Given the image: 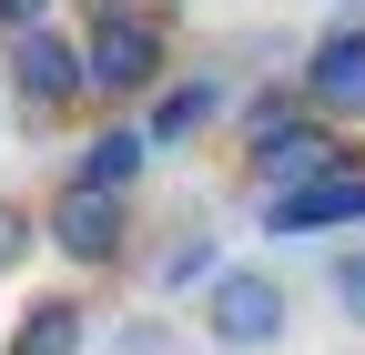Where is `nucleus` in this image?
<instances>
[{
  "label": "nucleus",
  "instance_id": "nucleus-1",
  "mask_svg": "<svg viewBox=\"0 0 365 355\" xmlns=\"http://www.w3.org/2000/svg\"><path fill=\"white\" fill-rule=\"evenodd\" d=\"M193 325H203V345L213 355H264V345H284V325H294V284L274 274V264H223V274L193 294Z\"/></svg>",
  "mask_w": 365,
  "mask_h": 355
},
{
  "label": "nucleus",
  "instance_id": "nucleus-2",
  "mask_svg": "<svg viewBox=\"0 0 365 355\" xmlns=\"http://www.w3.org/2000/svg\"><path fill=\"white\" fill-rule=\"evenodd\" d=\"M81 51H91V102H153L173 81V31H163V11H143V0L91 11Z\"/></svg>",
  "mask_w": 365,
  "mask_h": 355
},
{
  "label": "nucleus",
  "instance_id": "nucleus-3",
  "mask_svg": "<svg viewBox=\"0 0 365 355\" xmlns=\"http://www.w3.org/2000/svg\"><path fill=\"white\" fill-rule=\"evenodd\" d=\"M41 234H51V254H61V264H81V274H112V264L132 254V193L51 183V203H41Z\"/></svg>",
  "mask_w": 365,
  "mask_h": 355
},
{
  "label": "nucleus",
  "instance_id": "nucleus-4",
  "mask_svg": "<svg viewBox=\"0 0 365 355\" xmlns=\"http://www.w3.org/2000/svg\"><path fill=\"white\" fill-rule=\"evenodd\" d=\"M11 102H21V122H51V112H71V102H91V51L51 21V31H21L11 41Z\"/></svg>",
  "mask_w": 365,
  "mask_h": 355
},
{
  "label": "nucleus",
  "instance_id": "nucleus-5",
  "mask_svg": "<svg viewBox=\"0 0 365 355\" xmlns=\"http://www.w3.org/2000/svg\"><path fill=\"white\" fill-rule=\"evenodd\" d=\"M345 122L325 112H294V122H274L244 143V173H254V193H294V183H325V173H345Z\"/></svg>",
  "mask_w": 365,
  "mask_h": 355
},
{
  "label": "nucleus",
  "instance_id": "nucleus-6",
  "mask_svg": "<svg viewBox=\"0 0 365 355\" xmlns=\"http://www.w3.org/2000/svg\"><path fill=\"white\" fill-rule=\"evenodd\" d=\"M294 81H304V102L325 122H365V21H325Z\"/></svg>",
  "mask_w": 365,
  "mask_h": 355
},
{
  "label": "nucleus",
  "instance_id": "nucleus-7",
  "mask_svg": "<svg viewBox=\"0 0 365 355\" xmlns=\"http://www.w3.org/2000/svg\"><path fill=\"white\" fill-rule=\"evenodd\" d=\"M264 234H365V163L294 183V193H264Z\"/></svg>",
  "mask_w": 365,
  "mask_h": 355
},
{
  "label": "nucleus",
  "instance_id": "nucleus-8",
  "mask_svg": "<svg viewBox=\"0 0 365 355\" xmlns=\"http://www.w3.org/2000/svg\"><path fill=\"white\" fill-rule=\"evenodd\" d=\"M223 112H234V81H223V71H173L163 92L143 102V132H153V153H182V143H203Z\"/></svg>",
  "mask_w": 365,
  "mask_h": 355
},
{
  "label": "nucleus",
  "instance_id": "nucleus-9",
  "mask_svg": "<svg viewBox=\"0 0 365 355\" xmlns=\"http://www.w3.org/2000/svg\"><path fill=\"white\" fill-rule=\"evenodd\" d=\"M143 173H153V132H143V122H102V132H91V143L71 153V173H61V183H91V193H132Z\"/></svg>",
  "mask_w": 365,
  "mask_h": 355
},
{
  "label": "nucleus",
  "instance_id": "nucleus-10",
  "mask_svg": "<svg viewBox=\"0 0 365 355\" xmlns=\"http://www.w3.org/2000/svg\"><path fill=\"white\" fill-rule=\"evenodd\" d=\"M81 345H91V304L81 294H31L11 315V335H0V355H81Z\"/></svg>",
  "mask_w": 365,
  "mask_h": 355
},
{
  "label": "nucleus",
  "instance_id": "nucleus-11",
  "mask_svg": "<svg viewBox=\"0 0 365 355\" xmlns=\"http://www.w3.org/2000/svg\"><path fill=\"white\" fill-rule=\"evenodd\" d=\"M223 264H234V254H223V234H213V224H182V234L163 244V264H153V294H203Z\"/></svg>",
  "mask_w": 365,
  "mask_h": 355
},
{
  "label": "nucleus",
  "instance_id": "nucleus-12",
  "mask_svg": "<svg viewBox=\"0 0 365 355\" xmlns=\"http://www.w3.org/2000/svg\"><path fill=\"white\" fill-rule=\"evenodd\" d=\"M102 355H182V325L173 315H112Z\"/></svg>",
  "mask_w": 365,
  "mask_h": 355
},
{
  "label": "nucleus",
  "instance_id": "nucleus-13",
  "mask_svg": "<svg viewBox=\"0 0 365 355\" xmlns=\"http://www.w3.org/2000/svg\"><path fill=\"white\" fill-rule=\"evenodd\" d=\"M325 294H335L345 325H365V244H335L325 254Z\"/></svg>",
  "mask_w": 365,
  "mask_h": 355
},
{
  "label": "nucleus",
  "instance_id": "nucleus-14",
  "mask_svg": "<svg viewBox=\"0 0 365 355\" xmlns=\"http://www.w3.org/2000/svg\"><path fill=\"white\" fill-rule=\"evenodd\" d=\"M41 244H51V234H41V213H31V203H0V284H11Z\"/></svg>",
  "mask_w": 365,
  "mask_h": 355
},
{
  "label": "nucleus",
  "instance_id": "nucleus-15",
  "mask_svg": "<svg viewBox=\"0 0 365 355\" xmlns=\"http://www.w3.org/2000/svg\"><path fill=\"white\" fill-rule=\"evenodd\" d=\"M21 31H51V0H0V41H21Z\"/></svg>",
  "mask_w": 365,
  "mask_h": 355
},
{
  "label": "nucleus",
  "instance_id": "nucleus-16",
  "mask_svg": "<svg viewBox=\"0 0 365 355\" xmlns=\"http://www.w3.org/2000/svg\"><path fill=\"white\" fill-rule=\"evenodd\" d=\"M325 11H335V21H365V0H325Z\"/></svg>",
  "mask_w": 365,
  "mask_h": 355
},
{
  "label": "nucleus",
  "instance_id": "nucleus-17",
  "mask_svg": "<svg viewBox=\"0 0 365 355\" xmlns=\"http://www.w3.org/2000/svg\"><path fill=\"white\" fill-rule=\"evenodd\" d=\"M91 11H112V0H91Z\"/></svg>",
  "mask_w": 365,
  "mask_h": 355
},
{
  "label": "nucleus",
  "instance_id": "nucleus-18",
  "mask_svg": "<svg viewBox=\"0 0 365 355\" xmlns=\"http://www.w3.org/2000/svg\"><path fill=\"white\" fill-rule=\"evenodd\" d=\"M173 11H182V0H173Z\"/></svg>",
  "mask_w": 365,
  "mask_h": 355
}]
</instances>
